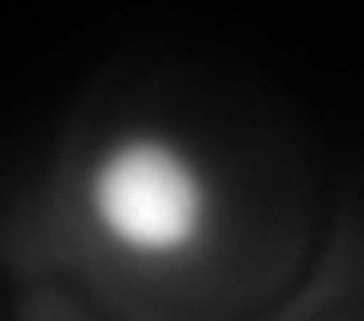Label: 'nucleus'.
Listing matches in <instances>:
<instances>
[{
	"label": "nucleus",
	"instance_id": "obj_1",
	"mask_svg": "<svg viewBox=\"0 0 364 321\" xmlns=\"http://www.w3.org/2000/svg\"><path fill=\"white\" fill-rule=\"evenodd\" d=\"M91 224L134 261H176L213 224V182L170 134H116L85 176Z\"/></svg>",
	"mask_w": 364,
	"mask_h": 321
}]
</instances>
